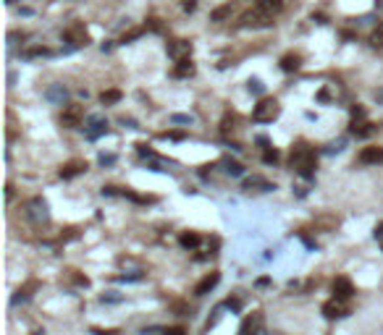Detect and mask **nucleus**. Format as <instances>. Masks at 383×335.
Returning a JSON list of instances; mask_svg holds the SVG:
<instances>
[{
	"label": "nucleus",
	"mask_w": 383,
	"mask_h": 335,
	"mask_svg": "<svg viewBox=\"0 0 383 335\" xmlns=\"http://www.w3.org/2000/svg\"><path fill=\"white\" fill-rule=\"evenodd\" d=\"M291 168H294L302 178H313L315 168H318V155H315L313 147L297 144L294 150H291Z\"/></svg>",
	"instance_id": "f257e3e1"
},
{
	"label": "nucleus",
	"mask_w": 383,
	"mask_h": 335,
	"mask_svg": "<svg viewBox=\"0 0 383 335\" xmlns=\"http://www.w3.org/2000/svg\"><path fill=\"white\" fill-rule=\"evenodd\" d=\"M278 115H281V105H278V100H270V97L260 100L252 110V118L257 120V123H273Z\"/></svg>",
	"instance_id": "f03ea898"
},
{
	"label": "nucleus",
	"mask_w": 383,
	"mask_h": 335,
	"mask_svg": "<svg viewBox=\"0 0 383 335\" xmlns=\"http://www.w3.org/2000/svg\"><path fill=\"white\" fill-rule=\"evenodd\" d=\"M63 40H66L68 45H66V53H71V50H76V48H87L89 45V32L84 29V24H71L66 32H63Z\"/></svg>",
	"instance_id": "7ed1b4c3"
},
{
	"label": "nucleus",
	"mask_w": 383,
	"mask_h": 335,
	"mask_svg": "<svg viewBox=\"0 0 383 335\" xmlns=\"http://www.w3.org/2000/svg\"><path fill=\"white\" fill-rule=\"evenodd\" d=\"M26 218H29L34 225H45L50 220V210H48V202L42 197H34L26 202Z\"/></svg>",
	"instance_id": "20e7f679"
},
{
	"label": "nucleus",
	"mask_w": 383,
	"mask_h": 335,
	"mask_svg": "<svg viewBox=\"0 0 383 335\" xmlns=\"http://www.w3.org/2000/svg\"><path fill=\"white\" fill-rule=\"evenodd\" d=\"M61 123L66 126V128H79L81 123H84V108H81V105H68V108H63Z\"/></svg>",
	"instance_id": "39448f33"
},
{
	"label": "nucleus",
	"mask_w": 383,
	"mask_h": 335,
	"mask_svg": "<svg viewBox=\"0 0 383 335\" xmlns=\"http://www.w3.org/2000/svg\"><path fill=\"white\" fill-rule=\"evenodd\" d=\"M273 24V16L265 13L262 8H257V11H250L242 16V26H255V29H262V26H270Z\"/></svg>",
	"instance_id": "423d86ee"
},
{
	"label": "nucleus",
	"mask_w": 383,
	"mask_h": 335,
	"mask_svg": "<svg viewBox=\"0 0 383 335\" xmlns=\"http://www.w3.org/2000/svg\"><path fill=\"white\" fill-rule=\"evenodd\" d=\"M103 134H108V120L103 115H89L87 118V139L89 142H95Z\"/></svg>",
	"instance_id": "0eeeda50"
},
{
	"label": "nucleus",
	"mask_w": 383,
	"mask_h": 335,
	"mask_svg": "<svg viewBox=\"0 0 383 335\" xmlns=\"http://www.w3.org/2000/svg\"><path fill=\"white\" fill-rule=\"evenodd\" d=\"M168 55L173 60H187L192 55V42L189 40H173V42H168Z\"/></svg>",
	"instance_id": "6e6552de"
},
{
	"label": "nucleus",
	"mask_w": 383,
	"mask_h": 335,
	"mask_svg": "<svg viewBox=\"0 0 383 335\" xmlns=\"http://www.w3.org/2000/svg\"><path fill=\"white\" fill-rule=\"evenodd\" d=\"M352 293H354V285H352L349 278H336V280H333V299L349 301Z\"/></svg>",
	"instance_id": "1a4fd4ad"
},
{
	"label": "nucleus",
	"mask_w": 383,
	"mask_h": 335,
	"mask_svg": "<svg viewBox=\"0 0 383 335\" xmlns=\"http://www.w3.org/2000/svg\"><path fill=\"white\" fill-rule=\"evenodd\" d=\"M323 314H325L328 320H336V317H346V314H349V309L344 306V301L331 299V301H325V304H323Z\"/></svg>",
	"instance_id": "9d476101"
},
{
	"label": "nucleus",
	"mask_w": 383,
	"mask_h": 335,
	"mask_svg": "<svg viewBox=\"0 0 383 335\" xmlns=\"http://www.w3.org/2000/svg\"><path fill=\"white\" fill-rule=\"evenodd\" d=\"M360 163L362 165H378L383 163V147H365L360 152Z\"/></svg>",
	"instance_id": "9b49d317"
},
{
	"label": "nucleus",
	"mask_w": 383,
	"mask_h": 335,
	"mask_svg": "<svg viewBox=\"0 0 383 335\" xmlns=\"http://www.w3.org/2000/svg\"><path fill=\"white\" fill-rule=\"evenodd\" d=\"M218 280H221V275H218V273H210V275H205L202 280H199V283L194 285V296H205V293H210L213 288L218 285Z\"/></svg>",
	"instance_id": "f8f14e48"
},
{
	"label": "nucleus",
	"mask_w": 383,
	"mask_h": 335,
	"mask_svg": "<svg viewBox=\"0 0 383 335\" xmlns=\"http://www.w3.org/2000/svg\"><path fill=\"white\" fill-rule=\"evenodd\" d=\"M45 97H48L50 102H56V105H63L68 97V89L63 87V84H53L50 89H45Z\"/></svg>",
	"instance_id": "ddd939ff"
},
{
	"label": "nucleus",
	"mask_w": 383,
	"mask_h": 335,
	"mask_svg": "<svg viewBox=\"0 0 383 335\" xmlns=\"http://www.w3.org/2000/svg\"><path fill=\"white\" fill-rule=\"evenodd\" d=\"M84 170H87V163L74 160V163H68V165H63V168H61V178H74V175L84 173Z\"/></svg>",
	"instance_id": "4468645a"
},
{
	"label": "nucleus",
	"mask_w": 383,
	"mask_h": 335,
	"mask_svg": "<svg viewBox=\"0 0 383 335\" xmlns=\"http://www.w3.org/2000/svg\"><path fill=\"white\" fill-rule=\"evenodd\" d=\"M194 73V63H192L189 58L187 60H176V66H173V76L176 79H187Z\"/></svg>",
	"instance_id": "2eb2a0df"
},
{
	"label": "nucleus",
	"mask_w": 383,
	"mask_h": 335,
	"mask_svg": "<svg viewBox=\"0 0 383 335\" xmlns=\"http://www.w3.org/2000/svg\"><path fill=\"white\" fill-rule=\"evenodd\" d=\"M352 134L357 136V139H368L376 134V126L373 123H357V120H352Z\"/></svg>",
	"instance_id": "dca6fc26"
},
{
	"label": "nucleus",
	"mask_w": 383,
	"mask_h": 335,
	"mask_svg": "<svg viewBox=\"0 0 383 335\" xmlns=\"http://www.w3.org/2000/svg\"><path fill=\"white\" fill-rule=\"evenodd\" d=\"M223 170L229 173V175H244V165L236 163V160H231V157H223Z\"/></svg>",
	"instance_id": "f3484780"
},
{
	"label": "nucleus",
	"mask_w": 383,
	"mask_h": 335,
	"mask_svg": "<svg viewBox=\"0 0 383 335\" xmlns=\"http://www.w3.org/2000/svg\"><path fill=\"white\" fill-rule=\"evenodd\" d=\"M257 8H262L265 13H270V16H273V13H278L281 8H284V0H260Z\"/></svg>",
	"instance_id": "a211bd4d"
},
{
	"label": "nucleus",
	"mask_w": 383,
	"mask_h": 335,
	"mask_svg": "<svg viewBox=\"0 0 383 335\" xmlns=\"http://www.w3.org/2000/svg\"><path fill=\"white\" fill-rule=\"evenodd\" d=\"M252 186H260V191H270V189H273V183H268L265 178H260V175H252V178L244 181V189L252 191Z\"/></svg>",
	"instance_id": "6ab92c4d"
},
{
	"label": "nucleus",
	"mask_w": 383,
	"mask_h": 335,
	"mask_svg": "<svg viewBox=\"0 0 383 335\" xmlns=\"http://www.w3.org/2000/svg\"><path fill=\"white\" fill-rule=\"evenodd\" d=\"M121 92L118 89H105L103 95H100V102H103V105H116V102H121Z\"/></svg>",
	"instance_id": "aec40b11"
},
{
	"label": "nucleus",
	"mask_w": 383,
	"mask_h": 335,
	"mask_svg": "<svg viewBox=\"0 0 383 335\" xmlns=\"http://www.w3.org/2000/svg\"><path fill=\"white\" fill-rule=\"evenodd\" d=\"M199 241H202V238H199L197 233H181V236H179V244L184 246V249H197Z\"/></svg>",
	"instance_id": "412c9836"
},
{
	"label": "nucleus",
	"mask_w": 383,
	"mask_h": 335,
	"mask_svg": "<svg viewBox=\"0 0 383 335\" xmlns=\"http://www.w3.org/2000/svg\"><path fill=\"white\" fill-rule=\"evenodd\" d=\"M281 68H284L286 73H291V71H297L299 68V55H284V58H281Z\"/></svg>",
	"instance_id": "4be33fe9"
},
{
	"label": "nucleus",
	"mask_w": 383,
	"mask_h": 335,
	"mask_svg": "<svg viewBox=\"0 0 383 335\" xmlns=\"http://www.w3.org/2000/svg\"><path fill=\"white\" fill-rule=\"evenodd\" d=\"M21 55L26 60H32V58H50L53 50H48V48H29V50H24Z\"/></svg>",
	"instance_id": "5701e85b"
},
{
	"label": "nucleus",
	"mask_w": 383,
	"mask_h": 335,
	"mask_svg": "<svg viewBox=\"0 0 383 335\" xmlns=\"http://www.w3.org/2000/svg\"><path fill=\"white\" fill-rule=\"evenodd\" d=\"M231 16V3L229 5H221V8H215V11H213V21H223V18H229Z\"/></svg>",
	"instance_id": "b1692460"
},
{
	"label": "nucleus",
	"mask_w": 383,
	"mask_h": 335,
	"mask_svg": "<svg viewBox=\"0 0 383 335\" xmlns=\"http://www.w3.org/2000/svg\"><path fill=\"white\" fill-rule=\"evenodd\" d=\"M278 160H281V155H278L276 150H270V147H268L265 152H262V163H265V165H276Z\"/></svg>",
	"instance_id": "393cba45"
},
{
	"label": "nucleus",
	"mask_w": 383,
	"mask_h": 335,
	"mask_svg": "<svg viewBox=\"0 0 383 335\" xmlns=\"http://www.w3.org/2000/svg\"><path fill=\"white\" fill-rule=\"evenodd\" d=\"M370 45L373 48H383V24H378V29L370 34Z\"/></svg>",
	"instance_id": "a878e982"
},
{
	"label": "nucleus",
	"mask_w": 383,
	"mask_h": 335,
	"mask_svg": "<svg viewBox=\"0 0 383 335\" xmlns=\"http://www.w3.org/2000/svg\"><path fill=\"white\" fill-rule=\"evenodd\" d=\"M247 87H250V92H252V95H262V89H265V87H262V81H260V79H250V81H247Z\"/></svg>",
	"instance_id": "bb28decb"
},
{
	"label": "nucleus",
	"mask_w": 383,
	"mask_h": 335,
	"mask_svg": "<svg viewBox=\"0 0 383 335\" xmlns=\"http://www.w3.org/2000/svg\"><path fill=\"white\" fill-rule=\"evenodd\" d=\"M344 144H346V142H344V139H339V142H333V144H328V147H325V155H333V152H341V150H344Z\"/></svg>",
	"instance_id": "cd10ccee"
},
{
	"label": "nucleus",
	"mask_w": 383,
	"mask_h": 335,
	"mask_svg": "<svg viewBox=\"0 0 383 335\" xmlns=\"http://www.w3.org/2000/svg\"><path fill=\"white\" fill-rule=\"evenodd\" d=\"M136 152H139L142 157H150V160L155 157V152L150 150V144H136Z\"/></svg>",
	"instance_id": "c85d7f7f"
},
{
	"label": "nucleus",
	"mask_w": 383,
	"mask_h": 335,
	"mask_svg": "<svg viewBox=\"0 0 383 335\" xmlns=\"http://www.w3.org/2000/svg\"><path fill=\"white\" fill-rule=\"evenodd\" d=\"M173 123H192V115H184V113H173L171 115Z\"/></svg>",
	"instance_id": "c756f323"
},
{
	"label": "nucleus",
	"mask_w": 383,
	"mask_h": 335,
	"mask_svg": "<svg viewBox=\"0 0 383 335\" xmlns=\"http://www.w3.org/2000/svg\"><path fill=\"white\" fill-rule=\"evenodd\" d=\"M142 34H144V29H134V32H129V34H124L121 42L126 45V42H131V40H136V37H142Z\"/></svg>",
	"instance_id": "7c9ffc66"
},
{
	"label": "nucleus",
	"mask_w": 383,
	"mask_h": 335,
	"mask_svg": "<svg viewBox=\"0 0 383 335\" xmlns=\"http://www.w3.org/2000/svg\"><path fill=\"white\" fill-rule=\"evenodd\" d=\"M352 118H354V120H362V118H365V108L354 105V108H352Z\"/></svg>",
	"instance_id": "2f4dec72"
},
{
	"label": "nucleus",
	"mask_w": 383,
	"mask_h": 335,
	"mask_svg": "<svg viewBox=\"0 0 383 335\" xmlns=\"http://www.w3.org/2000/svg\"><path fill=\"white\" fill-rule=\"evenodd\" d=\"M113 163H116V155H105V152L100 155V165H113Z\"/></svg>",
	"instance_id": "473e14b6"
},
{
	"label": "nucleus",
	"mask_w": 383,
	"mask_h": 335,
	"mask_svg": "<svg viewBox=\"0 0 383 335\" xmlns=\"http://www.w3.org/2000/svg\"><path fill=\"white\" fill-rule=\"evenodd\" d=\"M229 128H234V115H226L223 118V131H229Z\"/></svg>",
	"instance_id": "72a5a7b5"
},
{
	"label": "nucleus",
	"mask_w": 383,
	"mask_h": 335,
	"mask_svg": "<svg viewBox=\"0 0 383 335\" xmlns=\"http://www.w3.org/2000/svg\"><path fill=\"white\" fill-rule=\"evenodd\" d=\"M168 139H173V142H181V139H184V134L181 131H171V134H166Z\"/></svg>",
	"instance_id": "f704fd0d"
},
{
	"label": "nucleus",
	"mask_w": 383,
	"mask_h": 335,
	"mask_svg": "<svg viewBox=\"0 0 383 335\" xmlns=\"http://www.w3.org/2000/svg\"><path fill=\"white\" fill-rule=\"evenodd\" d=\"M163 335H184V330H181V328H168Z\"/></svg>",
	"instance_id": "c9c22d12"
},
{
	"label": "nucleus",
	"mask_w": 383,
	"mask_h": 335,
	"mask_svg": "<svg viewBox=\"0 0 383 335\" xmlns=\"http://www.w3.org/2000/svg\"><path fill=\"white\" fill-rule=\"evenodd\" d=\"M92 333H95V335H118L116 330H100V328H95Z\"/></svg>",
	"instance_id": "e433bc0d"
},
{
	"label": "nucleus",
	"mask_w": 383,
	"mask_h": 335,
	"mask_svg": "<svg viewBox=\"0 0 383 335\" xmlns=\"http://www.w3.org/2000/svg\"><path fill=\"white\" fill-rule=\"evenodd\" d=\"M184 11H194V0H184Z\"/></svg>",
	"instance_id": "4c0bfd02"
},
{
	"label": "nucleus",
	"mask_w": 383,
	"mask_h": 335,
	"mask_svg": "<svg viewBox=\"0 0 383 335\" xmlns=\"http://www.w3.org/2000/svg\"><path fill=\"white\" fill-rule=\"evenodd\" d=\"M318 100L325 102V100H328V89H320V92H318Z\"/></svg>",
	"instance_id": "58836bf2"
},
{
	"label": "nucleus",
	"mask_w": 383,
	"mask_h": 335,
	"mask_svg": "<svg viewBox=\"0 0 383 335\" xmlns=\"http://www.w3.org/2000/svg\"><path fill=\"white\" fill-rule=\"evenodd\" d=\"M376 100H378V102H383V89H381V92H376Z\"/></svg>",
	"instance_id": "ea45409f"
}]
</instances>
